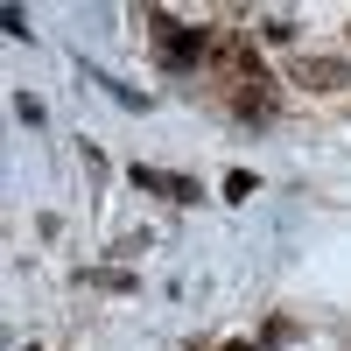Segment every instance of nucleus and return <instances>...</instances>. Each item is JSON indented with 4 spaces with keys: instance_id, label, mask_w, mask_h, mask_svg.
<instances>
[{
    "instance_id": "f257e3e1",
    "label": "nucleus",
    "mask_w": 351,
    "mask_h": 351,
    "mask_svg": "<svg viewBox=\"0 0 351 351\" xmlns=\"http://www.w3.org/2000/svg\"><path fill=\"white\" fill-rule=\"evenodd\" d=\"M162 36H155V49H162V64H197L204 56V28H190V21H155Z\"/></svg>"
},
{
    "instance_id": "f03ea898",
    "label": "nucleus",
    "mask_w": 351,
    "mask_h": 351,
    "mask_svg": "<svg viewBox=\"0 0 351 351\" xmlns=\"http://www.w3.org/2000/svg\"><path fill=\"white\" fill-rule=\"evenodd\" d=\"M295 84L330 92V84H344V64H330V56H302V64H295Z\"/></svg>"
}]
</instances>
